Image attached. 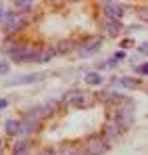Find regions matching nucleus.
<instances>
[{
  "label": "nucleus",
  "instance_id": "a878e982",
  "mask_svg": "<svg viewBox=\"0 0 148 155\" xmlns=\"http://www.w3.org/2000/svg\"><path fill=\"white\" fill-rule=\"evenodd\" d=\"M0 155H2V153H0Z\"/></svg>",
  "mask_w": 148,
  "mask_h": 155
},
{
  "label": "nucleus",
  "instance_id": "f8f14e48",
  "mask_svg": "<svg viewBox=\"0 0 148 155\" xmlns=\"http://www.w3.org/2000/svg\"><path fill=\"white\" fill-rule=\"evenodd\" d=\"M54 57V51L52 48H40L38 51V57H36V63H46Z\"/></svg>",
  "mask_w": 148,
  "mask_h": 155
},
{
  "label": "nucleus",
  "instance_id": "1a4fd4ad",
  "mask_svg": "<svg viewBox=\"0 0 148 155\" xmlns=\"http://www.w3.org/2000/svg\"><path fill=\"white\" fill-rule=\"evenodd\" d=\"M115 122H117L121 128H123V126H129V124L134 122V111H131V109H129V111H127V109H121V111H119V117H117Z\"/></svg>",
  "mask_w": 148,
  "mask_h": 155
},
{
  "label": "nucleus",
  "instance_id": "f03ea898",
  "mask_svg": "<svg viewBox=\"0 0 148 155\" xmlns=\"http://www.w3.org/2000/svg\"><path fill=\"white\" fill-rule=\"evenodd\" d=\"M92 97L88 94V92H83V90H77V88H73V90H69V92H65V97H63V101L65 103H71L75 105V107H90L92 105V101H90Z\"/></svg>",
  "mask_w": 148,
  "mask_h": 155
},
{
  "label": "nucleus",
  "instance_id": "412c9836",
  "mask_svg": "<svg viewBox=\"0 0 148 155\" xmlns=\"http://www.w3.org/2000/svg\"><path fill=\"white\" fill-rule=\"evenodd\" d=\"M136 71H138V74H142V76H146V74H148V65H146V63L138 65V67H136Z\"/></svg>",
  "mask_w": 148,
  "mask_h": 155
},
{
  "label": "nucleus",
  "instance_id": "b1692460",
  "mask_svg": "<svg viewBox=\"0 0 148 155\" xmlns=\"http://www.w3.org/2000/svg\"><path fill=\"white\" fill-rule=\"evenodd\" d=\"M6 105H8V101H6V99H0V109H4Z\"/></svg>",
  "mask_w": 148,
  "mask_h": 155
},
{
  "label": "nucleus",
  "instance_id": "4468645a",
  "mask_svg": "<svg viewBox=\"0 0 148 155\" xmlns=\"http://www.w3.org/2000/svg\"><path fill=\"white\" fill-rule=\"evenodd\" d=\"M4 130H6V134H17L19 132V122L17 120H6Z\"/></svg>",
  "mask_w": 148,
  "mask_h": 155
},
{
  "label": "nucleus",
  "instance_id": "39448f33",
  "mask_svg": "<svg viewBox=\"0 0 148 155\" xmlns=\"http://www.w3.org/2000/svg\"><path fill=\"white\" fill-rule=\"evenodd\" d=\"M100 46V38L96 36V38H90L88 42H83L81 46H79V51H77V54L79 57H90V54H94V52L98 51Z\"/></svg>",
  "mask_w": 148,
  "mask_h": 155
},
{
  "label": "nucleus",
  "instance_id": "f3484780",
  "mask_svg": "<svg viewBox=\"0 0 148 155\" xmlns=\"http://www.w3.org/2000/svg\"><path fill=\"white\" fill-rule=\"evenodd\" d=\"M119 84L125 86V88H138V82L131 80V78H123V80H119Z\"/></svg>",
  "mask_w": 148,
  "mask_h": 155
},
{
  "label": "nucleus",
  "instance_id": "4be33fe9",
  "mask_svg": "<svg viewBox=\"0 0 148 155\" xmlns=\"http://www.w3.org/2000/svg\"><path fill=\"white\" fill-rule=\"evenodd\" d=\"M8 69H11V67H8V63H0V76H6V74H8Z\"/></svg>",
  "mask_w": 148,
  "mask_h": 155
},
{
  "label": "nucleus",
  "instance_id": "ddd939ff",
  "mask_svg": "<svg viewBox=\"0 0 148 155\" xmlns=\"http://www.w3.org/2000/svg\"><path fill=\"white\" fill-rule=\"evenodd\" d=\"M86 84H90V86H100V84H102V78H100L98 71H90V74H86Z\"/></svg>",
  "mask_w": 148,
  "mask_h": 155
},
{
  "label": "nucleus",
  "instance_id": "5701e85b",
  "mask_svg": "<svg viewBox=\"0 0 148 155\" xmlns=\"http://www.w3.org/2000/svg\"><path fill=\"white\" fill-rule=\"evenodd\" d=\"M38 155H54V151H52V149H42Z\"/></svg>",
  "mask_w": 148,
  "mask_h": 155
},
{
  "label": "nucleus",
  "instance_id": "7ed1b4c3",
  "mask_svg": "<svg viewBox=\"0 0 148 155\" xmlns=\"http://www.w3.org/2000/svg\"><path fill=\"white\" fill-rule=\"evenodd\" d=\"M109 151V140L102 136H94L86 143L83 147V155H104Z\"/></svg>",
  "mask_w": 148,
  "mask_h": 155
},
{
  "label": "nucleus",
  "instance_id": "aec40b11",
  "mask_svg": "<svg viewBox=\"0 0 148 155\" xmlns=\"http://www.w3.org/2000/svg\"><path fill=\"white\" fill-rule=\"evenodd\" d=\"M58 155H77V151H75L73 147H63V149L58 151Z\"/></svg>",
  "mask_w": 148,
  "mask_h": 155
},
{
  "label": "nucleus",
  "instance_id": "393cba45",
  "mask_svg": "<svg viewBox=\"0 0 148 155\" xmlns=\"http://www.w3.org/2000/svg\"><path fill=\"white\" fill-rule=\"evenodd\" d=\"M4 6H2V2H0V19H2V15H4V11H2Z\"/></svg>",
  "mask_w": 148,
  "mask_h": 155
},
{
  "label": "nucleus",
  "instance_id": "2eb2a0df",
  "mask_svg": "<svg viewBox=\"0 0 148 155\" xmlns=\"http://www.w3.org/2000/svg\"><path fill=\"white\" fill-rule=\"evenodd\" d=\"M56 101H50V103H46L44 107H42V117H48L50 113H54V109H56Z\"/></svg>",
  "mask_w": 148,
  "mask_h": 155
},
{
  "label": "nucleus",
  "instance_id": "423d86ee",
  "mask_svg": "<svg viewBox=\"0 0 148 155\" xmlns=\"http://www.w3.org/2000/svg\"><path fill=\"white\" fill-rule=\"evenodd\" d=\"M38 80H44V74H27V76H17V78H11L6 84L8 86H19V84H33Z\"/></svg>",
  "mask_w": 148,
  "mask_h": 155
},
{
  "label": "nucleus",
  "instance_id": "6ab92c4d",
  "mask_svg": "<svg viewBox=\"0 0 148 155\" xmlns=\"http://www.w3.org/2000/svg\"><path fill=\"white\" fill-rule=\"evenodd\" d=\"M15 8L17 11H29L31 8V2H15Z\"/></svg>",
  "mask_w": 148,
  "mask_h": 155
},
{
  "label": "nucleus",
  "instance_id": "0eeeda50",
  "mask_svg": "<svg viewBox=\"0 0 148 155\" xmlns=\"http://www.w3.org/2000/svg\"><path fill=\"white\" fill-rule=\"evenodd\" d=\"M102 6H104V11L109 13V19L119 21V19L123 17V6H121L119 2H104Z\"/></svg>",
  "mask_w": 148,
  "mask_h": 155
},
{
  "label": "nucleus",
  "instance_id": "9b49d317",
  "mask_svg": "<svg viewBox=\"0 0 148 155\" xmlns=\"http://www.w3.org/2000/svg\"><path fill=\"white\" fill-rule=\"evenodd\" d=\"M36 128H38V122L23 120V122H19V132H17V134H31Z\"/></svg>",
  "mask_w": 148,
  "mask_h": 155
},
{
  "label": "nucleus",
  "instance_id": "f257e3e1",
  "mask_svg": "<svg viewBox=\"0 0 148 155\" xmlns=\"http://www.w3.org/2000/svg\"><path fill=\"white\" fill-rule=\"evenodd\" d=\"M25 21H27V13H4L0 19L6 34H17L25 25Z\"/></svg>",
  "mask_w": 148,
  "mask_h": 155
},
{
  "label": "nucleus",
  "instance_id": "20e7f679",
  "mask_svg": "<svg viewBox=\"0 0 148 155\" xmlns=\"http://www.w3.org/2000/svg\"><path fill=\"white\" fill-rule=\"evenodd\" d=\"M38 51L40 48H36V46H19L17 51L11 52V59H15V61H36Z\"/></svg>",
  "mask_w": 148,
  "mask_h": 155
},
{
  "label": "nucleus",
  "instance_id": "dca6fc26",
  "mask_svg": "<svg viewBox=\"0 0 148 155\" xmlns=\"http://www.w3.org/2000/svg\"><path fill=\"white\" fill-rule=\"evenodd\" d=\"M71 46H73L71 40H63V42H58V46H56L54 54H56V52H69V51H71Z\"/></svg>",
  "mask_w": 148,
  "mask_h": 155
},
{
  "label": "nucleus",
  "instance_id": "6e6552de",
  "mask_svg": "<svg viewBox=\"0 0 148 155\" xmlns=\"http://www.w3.org/2000/svg\"><path fill=\"white\" fill-rule=\"evenodd\" d=\"M121 134V126L115 122V120H109L106 124H104V136L102 138H117Z\"/></svg>",
  "mask_w": 148,
  "mask_h": 155
},
{
  "label": "nucleus",
  "instance_id": "9d476101",
  "mask_svg": "<svg viewBox=\"0 0 148 155\" xmlns=\"http://www.w3.org/2000/svg\"><path fill=\"white\" fill-rule=\"evenodd\" d=\"M104 29H106V34H109V36H119V34L123 31V25H121L119 21L109 19V21H106V25H104Z\"/></svg>",
  "mask_w": 148,
  "mask_h": 155
},
{
  "label": "nucleus",
  "instance_id": "a211bd4d",
  "mask_svg": "<svg viewBox=\"0 0 148 155\" xmlns=\"http://www.w3.org/2000/svg\"><path fill=\"white\" fill-rule=\"evenodd\" d=\"M29 153V145L27 143H19L17 149H15V155H27Z\"/></svg>",
  "mask_w": 148,
  "mask_h": 155
}]
</instances>
